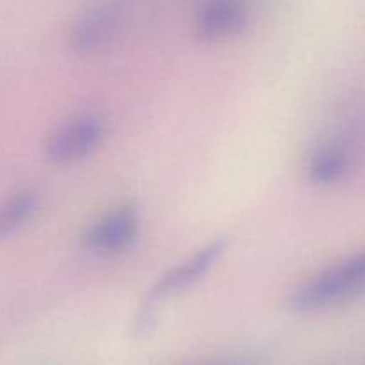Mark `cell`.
Instances as JSON below:
<instances>
[{
  "mask_svg": "<svg viewBox=\"0 0 365 365\" xmlns=\"http://www.w3.org/2000/svg\"><path fill=\"white\" fill-rule=\"evenodd\" d=\"M365 292V250L323 271L289 294L294 312H321L353 302Z\"/></svg>",
  "mask_w": 365,
  "mask_h": 365,
  "instance_id": "6da1fadb",
  "label": "cell"
},
{
  "mask_svg": "<svg viewBox=\"0 0 365 365\" xmlns=\"http://www.w3.org/2000/svg\"><path fill=\"white\" fill-rule=\"evenodd\" d=\"M134 0H103L84 11L70 32L71 48L82 56L103 52L134 25Z\"/></svg>",
  "mask_w": 365,
  "mask_h": 365,
  "instance_id": "7a4b0ae2",
  "label": "cell"
},
{
  "mask_svg": "<svg viewBox=\"0 0 365 365\" xmlns=\"http://www.w3.org/2000/svg\"><path fill=\"white\" fill-rule=\"evenodd\" d=\"M106 138V121L95 114L75 118L48 138L45 157L52 164H73L91 155Z\"/></svg>",
  "mask_w": 365,
  "mask_h": 365,
  "instance_id": "3957f363",
  "label": "cell"
},
{
  "mask_svg": "<svg viewBox=\"0 0 365 365\" xmlns=\"http://www.w3.org/2000/svg\"><path fill=\"white\" fill-rule=\"evenodd\" d=\"M250 11V0H202L195 16L196 38L210 45L235 38L248 25Z\"/></svg>",
  "mask_w": 365,
  "mask_h": 365,
  "instance_id": "277c9868",
  "label": "cell"
},
{
  "mask_svg": "<svg viewBox=\"0 0 365 365\" xmlns=\"http://www.w3.org/2000/svg\"><path fill=\"white\" fill-rule=\"evenodd\" d=\"M141 232V217L134 205H123L107 216L100 217L84 232L86 248L96 253H123L138 242Z\"/></svg>",
  "mask_w": 365,
  "mask_h": 365,
  "instance_id": "5b68a950",
  "label": "cell"
},
{
  "mask_svg": "<svg viewBox=\"0 0 365 365\" xmlns=\"http://www.w3.org/2000/svg\"><path fill=\"white\" fill-rule=\"evenodd\" d=\"M360 148L353 139H334L317 146L305 164V177L310 184L328 187L351 177L359 164Z\"/></svg>",
  "mask_w": 365,
  "mask_h": 365,
  "instance_id": "8992f818",
  "label": "cell"
},
{
  "mask_svg": "<svg viewBox=\"0 0 365 365\" xmlns=\"http://www.w3.org/2000/svg\"><path fill=\"white\" fill-rule=\"evenodd\" d=\"M225 250H227V241L225 239H217V241L209 242L198 253L189 257L185 262L178 264L173 269L166 271L163 277L157 278L155 284L150 289L148 298H146L148 309H152L153 303L160 302V299L168 298V296L177 294V292L185 291V289L192 287L196 282L202 280L212 269L214 264L220 260Z\"/></svg>",
  "mask_w": 365,
  "mask_h": 365,
  "instance_id": "52a82bcc",
  "label": "cell"
},
{
  "mask_svg": "<svg viewBox=\"0 0 365 365\" xmlns=\"http://www.w3.org/2000/svg\"><path fill=\"white\" fill-rule=\"evenodd\" d=\"M39 198L32 191H21L0 205V241L16 234L36 216Z\"/></svg>",
  "mask_w": 365,
  "mask_h": 365,
  "instance_id": "ba28073f",
  "label": "cell"
}]
</instances>
